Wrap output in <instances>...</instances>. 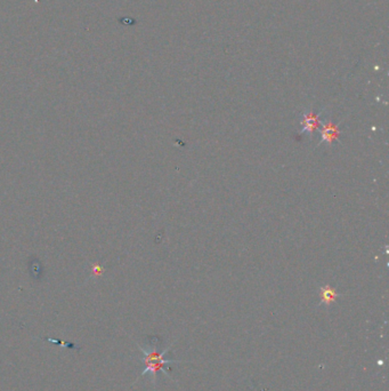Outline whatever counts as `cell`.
<instances>
[{
	"instance_id": "cell-1",
	"label": "cell",
	"mask_w": 389,
	"mask_h": 391,
	"mask_svg": "<svg viewBox=\"0 0 389 391\" xmlns=\"http://www.w3.org/2000/svg\"><path fill=\"white\" fill-rule=\"evenodd\" d=\"M156 343H158V342H152V344L150 345V347H147V348H144V347H142V345L137 344L138 349L143 353V357H140V361H142V363L144 364V366H145V368L143 369V372L140 373V375L137 378H136L135 382H134V384L136 383V381H137L139 377L146 375V374L148 373L151 375L152 383H153V385H154V388H155L156 374H158L159 372H162L165 376H167L168 378H170L171 381H173L176 383V381L173 380L170 374H169L167 370L164 369V367H165V366H170V364L185 363V360L167 359V358L164 357L165 353H167L169 350L171 349V347H172L173 343H175V342H172L170 345H169V347H167L164 350H162V351H159V350H158V344H156Z\"/></svg>"
},
{
	"instance_id": "cell-2",
	"label": "cell",
	"mask_w": 389,
	"mask_h": 391,
	"mask_svg": "<svg viewBox=\"0 0 389 391\" xmlns=\"http://www.w3.org/2000/svg\"><path fill=\"white\" fill-rule=\"evenodd\" d=\"M338 296V293L334 290H332V288H329V287H323L321 290V300H322V303L324 304H330L332 303L333 301H336Z\"/></svg>"
},
{
	"instance_id": "cell-3",
	"label": "cell",
	"mask_w": 389,
	"mask_h": 391,
	"mask_svg": "<svg viewBox=\"0 0 389 391\" xmlns=\"http://www.w3.org/2000/svg\"><path fill=\"white\" fill-rule=\"evenodd\" d=\"M304 123L306 125V128L312 131L317 126V120L314 116H308V117H306V120L304 121Z\"/></svg>"
},
{
	"instance_id": "cell-4",
	"label": "cell",
	"mask_w": 389,
	"mask_h": 391,
	"mask_svg": "<svg viewBox=\"0 0 389 391\" xmlns=\"http://www.w3.org/2000/svg\"><path fill=\"white\" fill-rule=\"evenodd\" d=\"M336 134H337V131L334 129V127H331V128L326 129V132H324V135H325L326 139H328V140L334 139V137H336Z\"/></svg>"
}]
</instances>
